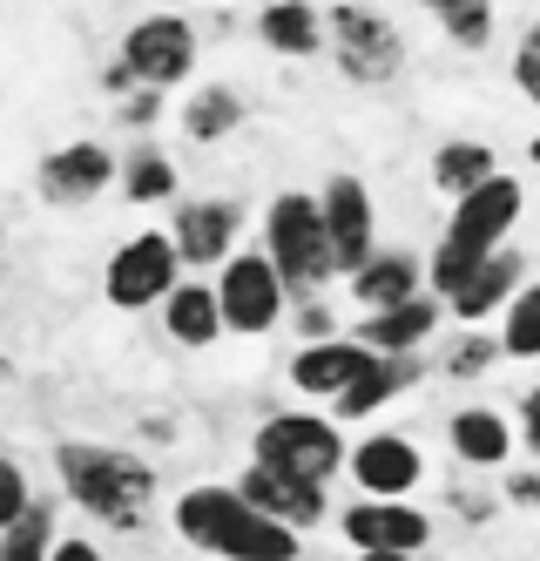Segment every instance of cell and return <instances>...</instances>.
Instances as JSON below:
<instances>
[{
	"label": "cell",
	"instance_id": "1f68e13d",
	"mask_svg": "<svg viewBox=\"0 0 540 561\" xmlns=\"http://www.w3.org/2000/svg\"><path fill=\"white\" fill-rule=\"evenodd\" d=\"M27 501H34V488H27V467L0 454V528H14V520L27 514Z\"/></svg>",
	"mask_w": 540,
	"mask_h": 561
},
{
	"label": "cell",
	"instance_id": "ab89813d",
	"mask_svg": "<svg viewBox=\"0 0 540 561\" xmlns=\"http://www.w3.org/2000/svg\"><path fill=\"white\" fill-rule=\"evenodd\" d=\"M358 561H420V554H358Z\"/></svg>",
	"mask_w": 540,
	"mask_h": 561
},
{
	"label": "cell",
	"instance_id": "8fae6325",
	"mask_svg": "<svg viewBox=\"0 0 540 561\" xmlns=\"http://www.w3.org/2000/svg\"><path fill=\"white\" fill-rule=\"evenodd\" d=\"M115 163H122V156H115L108 142L74 136V142H61V149L41 156L34 190H41V204H55V210H81V204H95V196H108Z\"/></svg>",
	"mask_w": 540,
	"mask_h": 561
},
{
	"label": "cell",
	"instance_id": "f546056e",
	"mask_svg": "<svg viewBox=\"0 0 540 561\" xmlns=\"http://www.w3.org/2000/svg\"><path fill=\"white\" fill-rule=\"evenodd\" d=\"M493 366H501V339H493L486 325H467L460 339L446 345V358H439V373H446V379H486Z\"/></svg>",
	"mask_w": 540,
	"mask_h": 561
},
{
	"label": "cell",
	"instance_id": "60d3db41",
	"mask_svg": "<svg viewBox=\"0 0 540 561\" xmlns=\"http://www.w3.org/2000/svg\"><path fill=\"white\" fill-rule=\"evenodd\" d=\"M527 163H533V170H540V136H533V142H527Z\"/></svg>",
	"mask_w": 540,
	"mask_h": 561
},
{
	"label": "cell",
	"instance_id": "d590c367",
	"mask_svg": "<svg viewBox=\"0 0 540 561\" xmlns=\"http://www.w3.org/2000/svg\"><path fill=\"white\" fill-rule=\"evenodd\" d=\"M115 108H122V123H129V129H149L156 115H162V95L156 89H136V95H122Z\"/></svg>",
	"mask_w": 540,
	"mask_h": 561
},
{
	"label": "cell",
	"instance_id": "7a4b0ae2",
	"mask_svg": "<svg viewBox=\"0 0 540 561\" xmlns=\"http://www.w3.org/2000/svg\"><path fill=\"white\" fill-rule=\"evenodd\" d=\"M176 535L203 554H223V561H298L305 535L277 528V520H264L251 501H243L230 480H203V488H183L176 507Z\"/></svg>",
	"mask_w": 540,
	"mask_h": 561
},
{
	"label": "cell",
	"instance_id": "4fadbf2b",
	"mask_svg": "<svg viewBox=\"0 0 540 561\" xmlns=\"http://www.w3.org/2000/svg\"><path fill=\"white\" fill-rule=\"evenodd\" d=\"M345 473L358 480V501H412L426 480V460L405 433H365L345 447Z\"/></svg>",
	"mask_w": 540,
	"mask_h": 561
},
{
	"label": "cell",
	"instance_id": "836d02e7",
	"mask_svg": "<svg viewBox=\"0 0 540 561\" xmlns=\"http://www.w3.org/2000/svg\"><path fill=\"white\" fill-rule=\"evenodd\" d=\"M298 339L318 345V339H338V318H331L324 298H298Z\"/></svg>",
	"mask_w": 540,
	"mask_h": 561
},
{
	"label": "cell",
	"instance_id": "44dd1931",
	"mask_svg": "<svg viewBox=\"0 0 540 561\" xmlns=\"http://www.w3.org/2000/svg\"><path fill=\"white\" fill-rule=\"evenodd\" d=\"M345 291H352L358 311L405 305V298H420V291H426V264L412 257V251H371V257L345 277Z\"/></svg>",
	"mask_w": 540,
	"mask_h": 561
},
{
	"label": "cell",
	"instance_id": "83f0119b",
	"mask_svg": "<svg viewBox=\"0 0 540 561\" xmlns=\"http://www.w3.org/2000/svg\"><path fill=\"white\" fill-rule=\"evenodd\" d=\"M493 339H501V358H540V277H527V285L507 298Z\"/></svg>",
	"mask_w": 540,
	"mask_h": 561
},
{
	"label": "cell",
	"instance_id": "277c9868",
	"mask_svg": "<svg viewBox=\"0 0 540 561\" xmlns=\"http://www.w3.org/2000/svg\"><path fill=\"white\" fill-rule=\"evenodd\" d=\"M264 257H271V271L284 277L290 298H318L331 277H338V271H331L324 217H318V196H311V190L271 196V210H264Z\"/></svg>",
	"mask_w": 540,
	"mask_h": 561
},
{
	"label": "cell",
	"instance_id": "9c48e42d",
	"mask_svg": "<svg viewBox=\"0 0 540 561\" xmlns=\"http://www.w3.org/2000/svg\"><path fill=\"white\" fill-rule=\"evenodd\" d=\"M318 217H324V244H331V271L338 277H352L371 251H379V204H371L365 176H352V170L324 176Z\"/></svg>",
	"mask_w": 540,
	"mask_h": 561
},
{
	"label": "cell",
	"instance_id": "cb8c5ba5",
	"mask_svg": "<svg viewBox=\"0 0 540 561\" xmlns=\"http://www.w3.org/2000/svg\"><path fill=\"white\" fill-rule=\"evenodd\" d=\"M115 183H122V196H129V204L149 210V204H170V196H176L183 170H176V156L162 149V142H136V149L115 163Z\"/></svg>",
	"mask_w": 540,
	"mask_h": 561
},
{
	"label": "cell",
	"instance_id": "4316f807",
	"mask_svg": "<svg viewBox=\"0 0 540 561\" xmlns=\"http://www.w3.org/2000/svg\"><path fill=\"white\" fill-rule=\"evenodd\" d=\"M433 21H439L446 42H452V48H467V55H486V48H493V34H501V8H493V0H446Z\"/></svg>",
	"mask_w": 540,
	"mask_h": 561
},
{
	"label": "cell",
	"instance_id": "7402d4cb",
	"mask_svg": "<svg viewBox=\"0 0 540 561\" xmlns=\"http://www.w3.org/2000/svg\"><path fill=\"white\" fill-rule=\"evenodd\" d=\"M257 34H264L271 55L311 61V55H324V8H318V0H264V8H257Z\"/></svg>",
	"mask_w": 540,
	"mask_h": 561
},
{
	"label": "cell",
	"instance_id": "d6a6232c",
	"mask_svg": "<svg viewBox=\"0 0 540 561\" xmlns=\"http://www.w3.org/2000/svg\"><path fill=\"white\" fill-rule=\"evenodd\" d=\"M514 447H527V454L540 460V386H527V392L514 399Z\"/></svg>",
	"mask_w": 540,
	"mask_h": 561
},
{
	"label": "cell",
	"instance_id": "ba28073f",
	"mask_svg": "<svg viewBox=\"0 0 540 561\" xmlns=\"http://www.w3.org/2000/svg\"><path fill=\"white\" fill-rule=\"evenodd\" d=\"M210 291H217V318H223V332L237 339H264L284 325V311H290V291H284V277L271 271L264 251H230L210 277Z\"/></svg>",
	"mask_w": 540,
	"mask_h": 561
},
{
	"label": "cell",
	"instance_id": "f35d334b",
	"mask_svg": "<svg viewBox=\"0 0 540 561\" xmlns=\"http://www.w3.org/2000/svg\"><path fill=\"white\" fill-rule=\"evenodd\" d=\"M507 501H520V507H540V473H514V480H507Z\"/></svg>",
	"mask_w": 540,
	"mask_h": 561
},
{
	"label": "cell",
	"instance_id": "8d00e7d4",
	"mask_svg": "<svg viewBox=\"0 0 540 561\" xmlns=\"http://www.w3.org/2000/svg\"><path fill=\"white\" fill-rule=\"evenodd\" d=\"M136 89H142V82H136V75L122 68V61H108V68H102V95H115V102H122V95H136Z\"/></svg>",
	"mask_w": 540,
	"mask_h": 561
},
{
	"label": "cell",
	"instance_id": "ffe728a7",
	"mask_svg": "<svg viewBox=\"0 0 540 561\" xmlns=\"http://www.w3.org/2000/svg\"><path fill=\"white\" fill-rule=\"evenodd\" d=\"M446 447L467 473H501L520 447H514V420L501 407H460L446 420Z\"/></svg>",
	"mask_w": 540,
	"mask_h": 561
},
{
	"label": "cell",
	"instance_id": "6da1fadb",
	"mask_svg": "<svg viewBox=\"0 0 540 561\" xmlns=\"http://www.w3.org/2000/svg\"><path fill=\"white\" fill-rule=\"evenodd\" d=\"M55 480L81 514L115 535H136L156 507V460H142L136 447H108V439H61Z\"/></svg>",
	"mask_w": 540,
	"mask_h": 561
},
{
	"label": "cell",
	"instance_id": "5b68a950",
	"mask_svg": "<svg viewBox=\"0 0 540 561\" xmlns=\"http://www.w3.org/2000/svg\"><path fill=\"white\" fill-rule=\"evenodd\" d=\"M324 48L358 89H392L405 75V34L392 27V14L365 8V0H331L324 8Z\"/></svg>",
	"mask_w": 540,
	"mask_h": 561
},
{
	"label": "cell",
	"instance_id": "9a60e30c",
	"mask_svg": "<svg viewBox=\"0 0 540 561\" xmlns=\"http://www.w3.org/2000/svg\"><path fill=\"white\" fill-rule=\"evenodd\" d=\"M230 488L251 501L264 520H277V528H290V535H305V528H318V520L331 514L324 507V488L318 480H298V473H277V467H243V480H230Z\"/></svg>",
	"mask_w": 540,
	"mask_h": 561
},
{
	"label": "cell",
	"instance_id": "7c38bea8",
	"mask_svg": "<svg viewBox=\"0 0 540 561\" xmlns=\"http://www.w3.org/2000/svg\"><path fill=\"white\" fill-rule=\"evenodd\" d=\"M170 244H176L183 271H217L243 244V204L237 196H189L170 217Z\"/></svg>",
	"mask_w": 540,
	"mask_h": 561
},
{
	"label": "cell",
	"instance_id": "484cf974",
	"mask_svg": "<svg viewBox=\"0 0 540 561\" xmlns=\"http://www.w3.org/2000/svg\"><path fill=\"white\" fill-rule=\"evenodd\" d=\"M493 170H501V156H493V142H480V136H452V142L433 149V190L452 196V204H460L467 190H480Z\"/></svg>",
	"mask_w": 540,
	"mask_h": 561
},
{
	"label": "cell",
	"instance_id": "52a82bcc",
	"mask_svg": "<svg viewBox=\"0 0 540 561\" xmlns=\"http://www.w3.org/2000/svg\"><path fill=\"white\" fill-rule=\"evenodd\" d=\"M196 55H203L196 21L176 14V8H156V14H136L129 27H122V55L115 61L129 68L142 89L170 95V89H183L189 75H196Z\"/></svg>",
	"mask_w": 540,
	"mask_h": 561
},
{
	"label": "cell",
	"instance_id": "d4e9b609",
	"mask_svg": "<svg viewBox=\"0 0 540 561\" xmlns=\"http://www.w3.org/2000/svg\"><path fill=\"white\" fill-rule=\"evenodd\" d=\"M243 129V95L230 89V82H203L189 102H183V136L196 142V149H217V142H230Z\"/></svg>",
	"mask_w": 540,
	"mask_h": 561
},
{
	"label": "cell",
	"instance_id": "30bf717a",
	"mask_svg": "<svg viewBox=\"0 0 540 561\" xmlns=\"http://www.w3.org/2000/svg\"><path fill=\"white\" fill-rule=\"evenodd\" d=\"M183 285V257L170 244V230H136L129 244L108 257V305L115 311H149Z\"/></svg>",
	"mask_w": 540,
	"mask_h": 561
},
{
	"label": "cell",
	"instance_id": "2e32d148",
	"mask_svg": "<svg viewBox=\"0 0 540 561\" xmlns=\"http://www.w3.org/2000/svg\"><path fill=\"white\" fill-rule=\"evenodd\" d=\"M520 285H527V257H520L514 244H501L493 257H480V264H473L439 305L460 318V325H486V318H501V311H507V298H514Z\"/></svg>",
	"mask_w": 540,
	"mask_h": 561
},
{
	"label": "cell",
	"instance_id": "5bb4252c",
	"mask_svg": "<svg viewBox=\"0 0 540 561\" xmlns=\"http://www.w3.org/2000/svg\"><path fill=\"white\" fill-rule=\"evenodd\" d=\"M345 541L358 554H426L433 514L412 501H352L345 507Z\"/></svg>",
	"mask_w": 540,
	"mask_h": 561
},
{
	"label": "cell",
	"instance_id": "e0dca14e",
	"mask_svg": "<svg viewBox=\"0 0 540 561\" xmlns=\"http://www.w3.org/2000/svg\"><path fill=\"white\" fill-rule=\"evenodd\" d=\"M365 366H371V352H365L352 332H338V339H318V345H298V352H290V386H298L305 399L338 407Z\"/></svg>",
	"mask_w": 540,
	"mask_h": 561
},
{
	"label": "cell",
	"instance_id": "4dcf8cb0",
	"mask_svg": "<svg viewBox=\"0 0 540 561\" xmlns=\"http://www.w3.org/2000/svg\"><path fill=\"white\" fill-rule=\"evenodd\" d=\"M514 89L540 108V14L527 21V34L514 42Z\"/></svg>",
	"mask_w": 540,
	"mask_h": 561
},
{
	"label": "cell",
	"instance_id": "e575fe53",
	"mask_svg": "<svg viewBox=\"0 0 540 561\" xmlns=\"http://www.w3.org/2000/svg\"><path fill=\"white\" fill-rule=\"evenodd\" d=\"M446 507L460 514V520H493V514H501V494H493V488H486V494H480V488H452Z\"/></svg>",
	"mask_w": 540,
	"mask_h": 561
},
{
	"label": "cell",
	"instance_id": "d6986e66",
	"mask_svg": "<svg viewBox=\"0 0 540 561\" xmlns=\"http://www.w3.org/2000/svg\"><path fill=\"white\" fill-rule=\"evenodd\" d=\"M433 373V358L426 352H371V366L352 379V392L338 399V407H331V420H371V413H379V407H392V399L399 392H412V386H420Z\"/></svg>",
	"mask_w": 540,
	"mask_h": 561
},
{
	"label": "cell",
	"instance_id": "603a6c76",
	"mask_svg": "<svg viewBox=\"0 0 540 561\" xmlns=\"http://www.w3.org/2000/svg\"><path fill=\"white\" fill-rule=\"evenodd\" d=\"M162 332H170L183 352H203L223 339V318H217V291L203 277H183V285L162 298Z\"/></svg>",
	"mask_w": 540,
	"mask_h": 561
},
{
	"label": "cell",
	"instance_id": "ac0fdd59",
	"mask_svg": "<svg viewBox=\"0 0 540 561\" xmlns=\"http://www.w3.org/2000/svg\"><path fill=\"white\" fill-rule=\"evenodd\" d=\"M439 325H446V305H439L433 291H420V298L386 305V311H358L352 339H358L365 352H379V358H386V352H426Z\"/></svg>",
	"mask_w": 540,
	"mask_h": 561
},
{
	"label": "cell",
	"instance_id": "7bdbcfd3",
	"mask_svg": "<svg viewBox=\"0 0 540 561\" xmlns=\"http://www.w3.org/2000/svg\"><path fill=\"white\" fill-rule=\"evenodd\" d=\"M420 8H426V14H439V8H446V0H420Z\"/></svg>",
	"mask_w": 540,
	"mask_h": 561
},
{
	"label": "cell",
	"instance_id": "3957f363",
	"mask_svg": "<svg viewBox=\"0 0 540 561\" xmlns=\"http://www.w3.org/2000/svg\"><path fill=\"white\" fill-rule=\"evenodd\" d=\"M520 210H527V190H520V176H507V170H493L480 190H467L460 204H452V217H446V230H439V251H433V298H446L460 277L480 264V257H493L514 237V224H520Z\"/></svg>",
	"mask_w": 540,
	"mask_h": 561
},
{
	"label": "cell",
	"instance_id": "74e56055",
	"mask_svg": "<svg viewBox=\"0 0 540 561\" xmlns=\"http://www.w3.org/2000/svg\"><path fill=\"white\" fill-rule=\"evenodd\" d=\"M48 561H102V548H95V541H81V535H68V541L48 548Z\"/></svg>",
	"mask_w": 540,
	"mask_h": 561
},
{
	"label": "cell",
	"instance_id": "8992f818",
	"mask_svg": "<svg viewBox=\"0 0 540 561\" xmlns=\"http://www.w3.org/2000/svg\"><path fill=\"white\" fill-rule=\"evenodd\" d=\"M251 460L257 467H277V473H298V480H331L345 473V433L331 413H305V407H284L271 413L257 433H251Z\"/></svg>",
	"mask_w": 540,
	"mask_h": 561
},
{
	"label": "cell",
	"instance_id": "f1b7e54d",
	"mask_svg": "<svg viewBox=\"0 0 540 561\" xmlns=\"http://www.w3.org/2000/svg\"><path fill=\"white\" fill-rule=\"evenodd\" d=\"M48 548H55V501L34 494L14 528H0V561H48Z\"/></svg>",
	"mask_w": 540,
	"mask_h": 561
},
{
	"label": "cell",
	"instance_id": "b9f144b4",
	"mask_svg": "<svg viewBox=\"0 0 540 561\" xmlns=\"http://www.w3.org/2000/svg\"><path fill=\"white\" fill-rule=\"evenodd\" d=\"M14 379V366H8V352H0V386H8Z\"/></svg>",
	"mask_w": 540,
	"mask_h": 561
}]
</instances>
